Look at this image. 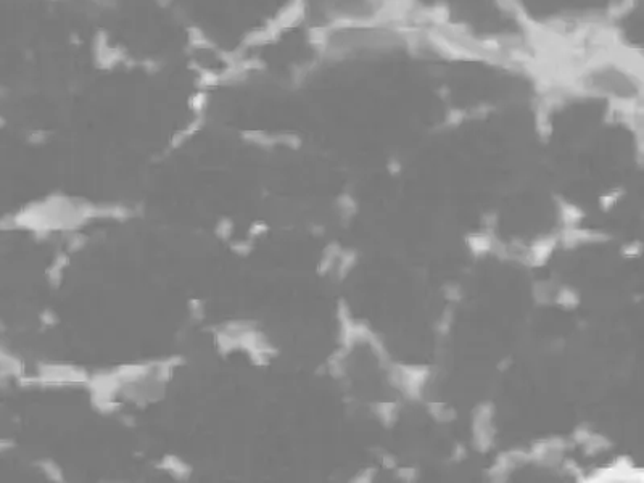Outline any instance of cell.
<instances>
[{"instance_id":"obj_1","label":"cell","mask_w":644,"mask_h":483,"mask_svg":"<svg viewBox=\"0 0 644 483\" xmlns=\"http://www.w3.org/2000/svg\"><path fill=\"white\" fill-rule=\"evenodd\" d=\"M578 89L617 105H633L641 99L643 83L630 65L617 60H599L580 73Z\"/></svg>"}]
</instances>
